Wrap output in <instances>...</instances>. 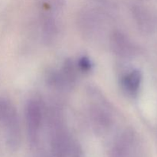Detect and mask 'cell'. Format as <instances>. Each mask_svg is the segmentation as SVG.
<instances>
[{"instance_id": "6da1fadb", "label": "cell", "mask_w": 157, "mask_h": 157, "mask_svg": "<svg viewBox=\"0 0 157 157\" xmlns=\"http://www.w3.org/2000/svg\"><path fill=\"white\" fill-rule=\"evenodd\" d=\"M42 119V107L39 102L35 100L29 101L25 108V121L28 135L32 143L38 140Z\"/></svg>"}, {"instance_id": "7a4b0ae2", "label": "cell", "mask_w": 157, "mask_h": 157, "mask_svg": "<svg viewBox=\"0 0 157 157\" xmlns=\"http://www.w3.org/2000/svg\"><path fill=\"white\" fill-rule=\"evenodd\" d=\"M90 119L93 128L99 133L107 132L113 124V117L110 111L98 104L90 107Z\"/></svg>"}, {"instance_id": "3957f363", "label": "cell", "mask_w": 157, "mask_h": 157, "mask_svg": "<svg viewBox=\"0 0 157 157\" xmlns=\"http://www.w3.org/2000/svg\"><path fill=\"white\" fill-rule=\"evenodd\" d=\"M6 128V140L11 148H17L21 141V126L20 120L16 110H14L9 117L2 122Z\"/></svg>"}, {"instance_id": "277c9868", "label": "cell", "mask_w": 157, "mask_h": 157, "mask_svg": "<svg viewBox=\"0 0 157 157\" xmlns=\"http://www.w3.org/2000/svg\"><path fill=\"white\" fill-rule=\"evenodd\" d=\"M111 49L116 55L122 58H127L133 55L134 48L129 38L120 31H114L110 36Z\"/></svg>"}, {"instance_id": "5b68a950", "label": "cell", "mask_w": 157, "mask_h": 157, "mask_svg": "<svg viewBox=\"0 0 157 157\" xmlns=\"http://www.w3.org/2000/svg\"><path fill=\"white\" fill-rule=\"evenodd\" d=\"M55 16L41 15V35L42 39L47 44L55 41L58 34V25Z\"/></svg>"}, {"instance_id": "8992f818", "label": "cell", "mask_w": 157, "mask_h": 157, "mask_svg": "<svg viewBox=\"0 0 157 157\" xmlns=\"http://www.w3.org/2000/svg\"><path fill=\"white\" fill-rule=\"evenodd\" d=\"M142 81V75L138 70H133L121 79L123 89L129 94L133 95L138 91Z\"/></svg>"}, {"instance_id": "52a82bcc", "label": "cell", "mask_w": 157, "mask_h": 157, "mask_svg": "<svg viewBox=\"0 0 157 157\" xmlns=\"http://www.w3.org/2000/svg\"><path fill=\"white\" fill-rule=\"evenodd\" d=\"M36 4L41 15L55 16L64 9L65 0H37Z\"/></svg>"}, {"instance_id": "ba28073f", "label": "cell", "mask_w": 157, "mask_h": 157, "mask_svg": "<svg viewBox=\"0 0 157 157\" xmlns=\"http://www.w3.org/2000/svg\"><path fill=\"white\" fill-rule=\"evenodd\" d=\"M60 71L62 76L64 77L66 82L71 87H72L77 78V68L75 63L70 59L66 60Z\"/></svg>"}, {"instance_id": "9c48e42d", "label": "cell", "mask_w": 157, "mask_h": 157, "mask_svg": "<svg viewBox=\"0 0 157 157\" xmlns=\"http://www.w3.org/2000/svg\"><path fill=\"white\" fill-rule=\"evenodd\" d=\"M15 110V108L9 101L0 98V124Z\"/></svg>"}, {"instance_id": "30bf717a", "label": "cell", "mask_w": 157, "mask_h": 157, "mask_svg": "<svg viewBox=\"0 0 157 157\" xmlns=\"http://www.w3.org/2000/svg\"><path fill=\"white\" fill-rule=\"evenodd\" d=\"M92 67H93V64H92L91 61L87 57L83 56L78 60V67H79L80 70L82 71L83 72L90 71Z\"/></svg>"}]
</instances>
